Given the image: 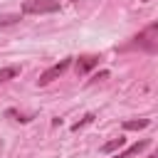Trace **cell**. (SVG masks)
Here are the masks:
<instances>
[{
    "label": "cell",
    "instance_id": "7a4b0ae2",
    "mask_svg": "<svg viewBox=\"0 0 158 158\" xmlns=\"http://www.w3.org/2000/svg\"><path fill=\"white\" fill-rule=\"evenodd\" d=\"M69 67H72V57H64V59H59L57 64H52L47 72H42V74H40L37 84H40V86H47V84H52V81H54V79H59V77H62V74H64Z\"/></svg>",
    "mask_w": 158,
    "mask_h": 158
},
{
    "label": "cell",
    "instance_id": "277c9868",
    "mask_svg": "<svg viewBox=\"0 0 158 158\" xmlns=\"http://www.w3.org/2000/svg\"><path fill=\"white\" fill-rule=\"evenodd\" d=\"M96 64H99V57H96V54H84V57H79V59H77V64H74V67H77V74H79V77H84V74H89Z\"/></svg>",
    "mask_w": 158,
    "mask_h": 158
},
{
    "label": "cell",
    "instance_id": "30bf717a",
    "mask_svg": "<svg viewBox=\"0 0 158 158\" xmlns=\"http://www.w3.org/2000/svg\"><path fill=\"white\" fill-rule=\"evenodd\" d=\"M91 121H94V114H86V116H84L79 123H74V126H72V131H79L81 126H86V123H91Z\"/></svg>",
    "mask_w": 158,
    "mask_h": 158
},
{
    "label": "cell",
    "instance_id": "8992f818",
    "mask_svg": "<svg viewBox=\"0 0 158 158\" xmlns=\"http://www.w3.org/2000/svg\"><path fill=\"white\" fill-rule=\"evenodd\" d=\"M148 126H151V118H128V121H123L126 131H141V128H148Z\"/></svg>",
    "mask_w": 158,
    "mask_h": 158
},
{
    "label": "cell",
    "instance_id": "7c38bea8",
    "mask_svg": "<svg viewBox=\"0 0 158 158\" xmlns=\"http://www.w3.org/2000/svg\"><path fill=\"white\" fill-rule=\"evenodd\" d=\"M69 2H79V0H69Z\"/></svg>",
    "mask_w": 158,
    "mask_h": 158
},
{
    "label": "cell",
    "instance_id": "9c48e42d",
    "mask_svg": "<svg viewBox=\"0 0 158 158\" xmlns=\"http://www.w3.org/2000/svg\"><path fill=\"white\" fill-rule=\"evenodd\" d=\"M15 22H20V15H12V12H7V15H0V27L15 25Z\"/></svg>",
    "mask_w": 158,
    "mask_h": 158
},
{
    "label": "cell",
    "instance_id": "52a82bcc",
    "mask_svg": "<svg viewBox=\"0 0 158 158\" xmlns=\"http://www.w3.org/2000/svg\"><path fill=\"white\" fill-rule=\"evenodd\" d=\"M123 146H126V138H123V136H118V138L106 141V143L101 146V153H114V151H118V148H123Z\"/></svg>",
    "mask_w": 158,
    "mask_h": 158
},
{
    "label": "cell",
    "instance_id": "5b68a950",
    "mask_svg": "<svg viewBox=\"0 0 158 158\" xmlns=\"http://www.w3.org/2000/svg\"><path fill=\"white\" fill-rule=\"evenodd\" d=\"M151 146V141L148 138H143V141H138V143H133V146H128L123 153H116L114 158H131V156H136V153H141V151H146Z\"/></svg>",
    "mask_w": 158,
    "mask_h": 158
},
{
    "label": "cell",
    "instance_id": "4fadbf2b",
    "mask_svg": "<svg viewBox=\"0 0 158 158\" xmlns=\"http://www.w3.org/2000/svg\"><path fill=\"white\" fill-rule=\"evenodd\" d=\"M148 158H158V156H148Z\"/></svg>",
    "mask_w": 158,
    "mask_h": 158
},
{
    "label": "cell",
    "instance_id": "3957f363",
    "mask_svg": "<svg viewBox=\"0 0 158 158\" xmlns=\"http://www.w3.org/2000/svg\"><path fill=\"white\" fill-rule=\"evenodd\" d=\"M156 32H158V25H151L148 30H143L141 35L133 37V44H131V47H143V49H148V52H156V47H158Z\"/></svg>",
    "mask_w": 158,
    "mask_h": 158
},
{
    "label": "cell",
    "instance_id": "8fae6325",
    "mask_svg": "<svg viewBox=\"0 0 158 158\" xmlns=\"http://www.w3.org/2000/svg\"><path fill=\"white\" fill-rule=\"evenodd\" d=\"M106 77H109V72H99V74L94 77V81H101V79H106Z\"/></svg>",
    "mask_w": 158,
    "mask_h": 158
},
{
    "label": "cell",
    "instance_id": "ba28073f",
    "mask_svg": "<svg viewBox=\"0 0 158 158\" xmlns=\"http://www.w3.org/2000/svg\"><path fill=\"white\" fill-rule=\"evenodd\" d=\"M20 74V64H10V67H2L0 69V81H10Z\"/></svg>",
    "mask_w": 158,
    "mask_h": 158
},
{
    "label": "cell",
    "instance_id": "6da1fadb",
    "mask_svg": "<svg viewBox=\"0 0 158 158\" xmlns=\"http://www.w3.org/2000/svg\"><path fill=\"white\" fill-rule=\"evenodd\" d=\"M57 10H59V0H25L22 2V15H47Z\"/></svg>",
    "mask_w": 158,
    "mask_h": 158
},
{
    "label": "cell",
    "instance_id": "5bb4252c",
    "mask_svg": "<svg viewBox=\"0 0 158 158\" xmlns=\"http://www.w3.org/2000/svg\"><path fill=\"white\" fill-rule=\"evenodd\" d=\"M141 2H148V0H141Z\"/></svg>",
    "mask_w": 158,
    "mask_h": 158
}]
</instances>
